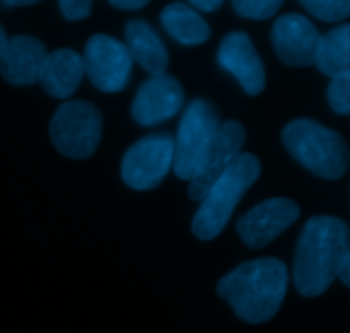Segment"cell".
<instances>
[{
	"label": "cell",
	"mask_w": 350,
	"mask_h": 333,
	"mask_svg": "<svg viewBox=\"0 0 350 333\" xmlns=\"http://www.w3.org/2000/svg\"><path fill=\"white\" fill-rule=\"evenodd\" d=\"M350 255V228L334 215H314L304 224L294 258L299 294L317 297L338 279Z\"/></svg>",
	"instance_id": "6da1fadb"
},
{
	"label": "cell",
	"mask_w": 350,
	"mask_h": 333,
	"mask_svg": "<svg viewBox=\"0 0 350 333\" xmlns=\"http://www.w3.org/2000/svg\"><path fill=\"white\" fill-rule=\"evenodd\" d=\"M287 284L286 263L267 256L231 270L219 280L217 294L231 304L243 321L258 325L275 317L286 297Z\"/></svg>",
	"instance_id": "7a4b0ae2"
},
{
	"label": "cell",
	"mask_w": 350,
	"mask_h": 333,
	"mask_svg": "<svg viewBox=\"0 0 350 333\" xmlns=\"http://www.w3.org/2000/svg\"><path fill=\"white\" fill-rule=\"evenodd\" d=\"M260 173L258 157L250 152L239 154L202 200L191 222V232L202 241L217 238L228 226L236 205L256 183Z\"/></svg>",
	"instance_id": "3957f363"
},
{
	"label": "cell",
	"mask_w": 350,
	"mask_h": 333,
	"mask_svg": "<svg viewBox=\"0 0 350 333\" xmlns=\"http://www.w3.org/2000/svg\"><path fill=\"white\" fill-rule=\"evenodd\" d=\"M287 152L317 176L340 180L349 170L350 150L340 133L310 118L291 122L282 132Z\"/></svg>",
	"instance_id": "277c9868"
},
{
	"label": "cell",
	"mask_w": 350,
	"mask_h": 333,
	"mask_svg": "<svg viewBox=\"0 0 350 333\" xmlns=\"http://www.w3.org/2000/svg\"><path fill=\"white\" fill-rule=\"evenodd\" d=\"M103 133L101 111L92 103L67 101L50 122V139L60 154L70 159H88L98 149Z\"/></svg>",
	"instance_id": "5b68a950"
},
{
	"label": "cell",
	"mask_w": 350,
	"mask_h": 333,
	"mask_svg": "<svg viewBox=\"0 0 350 333\" xmlns=\"http://www.w3.org/2000/svg\"><path fill=\"white\" fill-rule=\"evenodd\" d=\"M219 116L207 99H193L185 109L174 139L173 170L180 180H191L214 140Z\"/></svg>",
	"instance_id": "8992f818"
},
{
	"label": "cell",
	"mask_w": 350,
	"mask_h": 333,
	"mask_svg": "<svg viewBox=\"0 0 350 333\" xmlns=\"http://www.w3.org/2000/svg\"><path fill=\"white\" fill-rule=\"evenodd\" d=\"M174 139L170 133H150L133 144L123 156L122 178L133 190H152L173 168Z\"/></svg>",
	"instance_id": "52a82bcc"
},
{
	"label": "cell",
	"mask_w": 350,
	"mask_h": 333,
	"mask_svg": "<svg viewBox=\"0 0 350 333\" xmlns=\"http://www.w3.org/2000/svg\"><path fill=\"white\" fill-rule=\"evenodd\" d=\"M84 72L96 89L120 92L129 85L133 60L125 43L108 34H94L85 44Z\"/></svg>",
	"instance_id": "ba28073f"
},
{
	"label": "cell",
	"mask_w": 350,
	"mask_h": 333,
	"mask_svg": "<svg viewBox=\"0 0 350 333\" xmlns=\"http://www.w3.org/2000/svg\"><path fill=\"white\" fill-rule=\"evenodd\" d=\"M246 140L245 126L239 122L229 120L219 125L214 140L208 146L195 176L190 180L188 197L202 202L215 181L222 176L229 164L241 154V147Z\"/></svg>",
	"instance_id": "9c48e42d"
},
{
	"label": "cell",
	"mask_w": 350,
	"mask_h": 333,
	"mask_svg": "<svg viewBox=\"0 0 350 333\" xmlns=\"http://www.w3.org/2000/svg\"><path fill=\"white\" fill-rule=\"evenodd\" d=\"M299 212L297 204L291 198H269L239 217L236 229L246 246L265 248L299 219Z\"/></svg>",
	"instance_id": "30bf717a"
},
{
	"label": "cell",
	"mask_w": 350,
	"mask_h": 333,
	"mask_svg": "<svg viewBox=\"0 0 350 333\" xmlns=\"http://www.w3.org/2000/svg\"><path fill=\"white\" fill-rule=\"evenodd\" d=\"M321 34L303 14H284L272 27V44L277 57L291 67L317 65Z\"/></svg>",
	"instance_id": "8fae6325"
},
{
	"label": "cell",
	"mask_w": 350,
	"mask_h": 333,
	"mask_svg": "<svg viewBox=\"0 0 350 333\" xmlns=\"http://www.w3.org/2000/svg\"><path fill=\"white\" fill-rule=\"evenodd\" d=\"M183 105V88L173 75H152L137 91L132 116L139 125L156 126L173 118Z\"/></svg>",
	"instance_id": "7c38bea8"
},
{
	"label": "cell",
	"mask_w": 350,
	"mask_h": 333,
	"mask_svg": "<svg viewBox=\"0 0 350 333\" xmlns=\"http://www.w3.org/2000/svg\"><path fill=\"white\" fill-rule=\"evenodd\" d=\"M217 62L224 70L234 75L246 94H262L267 82L265 67L248 34L243 31L226 34L219 46Z\"/></svg>",
	"instance_id": "4fadbf2b"
},
{
	"label": "cell",
	"mask_w": 350,
	"mask_h": 333,
	"mask_svg": "<svg viewBox=\"0 0 350 333\" xmlns=\"http://www.w3.org/2000/svg\"><path fill=\"white\" fill-rule=\"evenodd\" d=\"M46 55V48L38 38L27 34L9 38L0 53V74L9 84H34Z\"/></svg>",
	"instance_id": "5bb4252c"
},
{
	"label": "cell",
	"mask_w": 350,
	"mask_h": 333,
	"mask_svg": "<svg viewBox=\"0 0 350 333\" xmlns=\"http://www.w3.org/2000/svg\"><path fill=\"white\" fill-rule=\"evenodd\" d=\"M84 75L81 55L70 48H62L46 55L38 81L51 98L67 99L77 91Z\"/></svg>",
	"instance_id": "9a60e30c"
},
{
	"label": "cell",
	"mask_w": 350,
	"mask_h": 333,
	"mask_svg": "<svg viewBox=\"0 0 350 333\" xmlns=\"http://www.w3.org/2000/svg\"><path fill=\"white\" fill-rule=\"evenodd\" d=\"M125 46L135 60L150 75H161L170 65L164 43L156 31L144 19H133L125 26Z\"/></svg>",
	"instance_id": "2e32d148"
},
{
	"label": "cell",
	"mask_w": 350,
	"mask_h": 333,
	"mask_svg": "<svg viewBox=\"0 0 350 333\" xmlns=\"http://www.w3.org/2000/svg\"><path fill=\"white\" fill-rule=\"evenodd\" d=\"M163 27L181 44L197 46L211 38V27L200 12L185 2H174L161 12Z\"/></svg>",
	"instance_id": "e0dca14e"
},
{
	"label": "cell",
	"mask_w": 350,
	"mask_h": 333,
	"mask_svg": "<svg viewBox=\"0 0 350 333\" xmlns=\"http://www.w3.org/2000/svg\"><path fill=\"white\" fill-rule=\"evenodd\" d=\"M317 65L328 77L350 72V24H340L321 36Z\"/></svg>",
	"instance_id": "ac0fdd59"
},
{
	"label": "cell",
	"mask_w": 350,
	"mask_h": 333,
	"mask_svg": "<svg viewBox=\"0 0 350 333\" xmlns=\"http://www.w3.org/2000/svg\"><path fill=\"white\" fill-rule=\"evenodd\" d=\"M301 5L325 23H338L350 17V0H303Z\"/></svg>",
	"instance_id": "d6986e66"
},
{
	"label": "cell",
	"mask_w": 350,
	"mask_h": 333,
	"mask_svg": "<svg viewBox=\"0 0 350 333\" xmlns=\"http://www.w3.org/2000/svg\"><path fill=\"white\" fill-rule=\"evenodd\" d=\"M327 98L337 115L350 116V72H342L332 77Z\"/></svg>",
	"instance_id": "ffe728a7"
},
{
	"label": "cell",
	"mask_w": 350,
	"mask_h": 333,
	"mask_svg": "<svg viewBox=\"0 0 350 333\" xmlns=\"http://www.w3.org/2000/svg\"><path fill=\"white\" fill-rule=\"evenodd\" d=\"M232 7L238 12V16L263 21L275 16L282 7V2L280 0H236V2H232Z\"/></svg>",
	"instance_id": "44dd1931"
},
{
	"label": "cell",
	"mask_w": 350,
	"mask_h": 333,
	"mask_svg": "<svg viewBox=\"0 0 350 333\" xmlns=\"http://www.w3.org/2000/svg\"><path fill=\"white\" fill-rule=\"evenodd\" d=\"M62 14L68 21H81L91 16L92 2L89 0H62L58 2Z\"/></svg>",
	"instance_id": "7402d4cb"
},
{
	"label": "cell",
	"mask_w": 350,
	"mask_h": 333,
	"mask_svg": "<svg viewBox=\"0 0 350 333\" xmlns=\"http://www.w3.org/2000/svg\"><path fill=\"white\" fill-rule=\"evenodd\" d=\"M188 5L193 7L195 10H204V12H214L222 7V0H191Z\"/></svg>",
	"instance_id": "603a6c76"
},
{
	"label": "cell",
	"mask_w": 350,
	"mask_h": 333,
	"mask_svg": "<svg viewBox=\"0 0 350 333\" xmlns=\"http://www.w3.org/2000/svg\"><path fill=\"white\" fill-rule=\"evenodd\" d=\"M111 5L120 10H139L147 5L146 0H111Z\"/></svg>",
	"instance_id": "cb8c5ba5"
},
{
	"label": "cell",
	"mask_w": 350,
	"mask_h": 333,
	"mask_svg": "<svg viewBox=\"0 0 350 333\" xmlns=\"http://www.w3.org/2000/svg\"><path fill=\"white\" fill-rule=\"evenodd\" d=\"M338 279H340L342 282L345 284V286L350 287V255H349L347 263H345L344 270H342V274H340V277H338Z\"/></svg>",
	"instance_id": "d4e9b609"
},
{
	"label": "cell",
	"mask_w": 350,
	"mask_h": 333,
	"mask_svg": "<svg viewBox=\"0 0 350 333\" xmlns=\"http://www.w3.org/2000/svg\"><path fill=\"white\" fill-rule=\"evenodd\" d=\"M33 3H36L34 0H7V2H3V5L7 7H26V5H33Z\"/></svg>",
	"instance_id": "484cf974"
},
{
	"label": "cell",
	"mask_w": 350,
	"mask_h": 333,
	"mask_svg": "<svg viewBox=\"0 0 350 333\" xmlns=\"http://www.w3.org/2000/svg\"><path fill=\"white\" fill-rule=\"evenodd\" d=\"M7 40H9V38H7L5 31H3V27L0 26V53H2L3 46H5V43H7Z\"/></svg>",
	"instance_id": "4316f807"
}]
</instances>
